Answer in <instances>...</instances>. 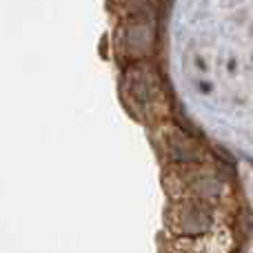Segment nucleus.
Returning <instances> with one entry per match:
<instances>
[{
  "mask_svg": "<svg viewBox=\"0 0 253 253\" xmlns=\"http://www.w3.org/2000/svg\"><path fill=\"white\" fill-rule=\"evenodd\" d=\"M118 100L125 114L144 129L171 120L173 102L169 84L153 60L118 69Z\"/></svg>",
  "mask_w": 253,
  "mask_h": 253,
  "instance_id": "nucleus-1",
  "label": "nucleus"
},
{
  "mask_svg": "<svg viewBox=\"0 0 253 253\" xmlns=\"http://www.w3.org/2000/svg\"><path fill=\"white\" fill-rule=\"evenodd\" d=\"M162 187L173 200L213 202L222 200L227 191V175L213 160L171 165L162 171Z\"/></svg>",
  "mask_w": 253,
  "mask_h": 253,
  "instance_id": "nucleus-2",
  "label": "nucleus"
},
{
  "mask_svg": "<svg viewBox=\"0 0 253 253\" xmlns=\"http://www.w3.org/2000/svg\"><path fill=\"white\" fill-rule=\"evenodd\" d=\"M158 40V18L156 13L131 16L114 22L109 34V58L118 69L142 60H153Z\"/></svg>",
  "mask_w": 253,
  "mask_h": 253,
  "instance_id": "nucleus-3",
  "label": "nucleus"
},
{
  "mask_svg": "<svg viewBox=\"0 0 253 253\" xmlns=\"http://www.w3.org/2000/svg\"><path fill=\"white\" fill-rule=\"evenodd\" d=\"M147 140L151 144V151L156 153V160L162 167L213 160L205 140L198 138L191 131H187L182 125L175 123L173 118L165 120V123H160L156 126H149Z\"/></svg>",
  "mask_w": 253,
  "mask_h": 253,
  "instance_id": "nucleus-4",
  "label": "nucleus"
},
{
  "mask_svg": "<svg viewBox=\"0 0 253 253\" xmlns=\"http://www.w3.org/2000/svg\"><path fill=\"white\" fill-rule=\"evenodd\" d=\"M171 229L175 231H202L213 224V205L191 200H175L169 209Z\"/></svg>",
  "mask_w": 253,
  "mask_h": 253,
  "instance_id": "nucleus-5",
  "label": "nucleus"
},
{
  "mask_svg": "<svg viewBox=\"0 0 253 253\" xmlns=\"http://www.w3.org/2000/svg\"><path fill=\"white\" fill-rule=\"evenodd\" d=\"M160 0H105V11L111 22L142 13H158Z\"/></svg>",
  "mask_w": 253,
  "mask_h": 253,
  "instance_id": "nucleus-6",
  "label": "nucleus"
}]
</instances>
